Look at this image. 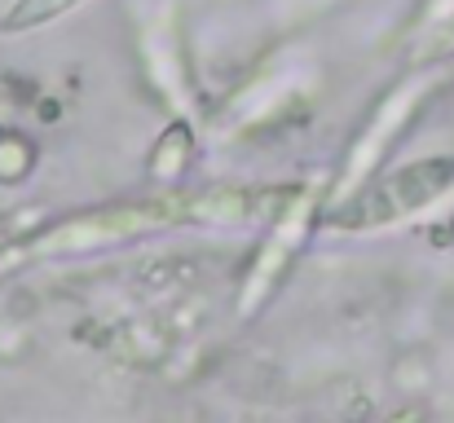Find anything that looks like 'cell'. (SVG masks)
<instances>
[{
  "label": "cell",
  "instance_id": "cell-3",
  "mask_svg": "<svg viewBox=\"0 0 454 423\" xmlns=\"http://www.w3.org/2000/svg\"><path fill=\"white\" fill-rule=\"evenodd\" d=\"M80 4H89V0H13V4L0 13V27L13 31V35H22V31H35V27H44V22H58L62 13H71V9H80Z\"/></svg>",
  "mask_w": 454,
  "mask_h": 423
},
{
  "label": "cell",
  "instance_id": "cell-2",
  "mask_svg": "<svg viewBox=\"0 0 454 423\" xmlns=\"http://www.w3.org/2000/svg\"><path fill=\"white\" fill-rule=\"evenodd\" d=\"M168 221H190L185 216V199H154V203H120V208H98L84 212L75 221L53 225L49 234L35 239L40 256H58V252H84V247H102V243H120V239H137L146 230H159Z\"/></svg>",
  "mask_w": 454,
  "mask_h": 423
},
{
  "label": "cell",
  "instance_id": "cell-1",
  "mask_svg": "<svg viewBox=\"0 0 454 423\" xmlns=\"http://www.w3.org/2000/svg\"><path fill=\"white\" fill-rule=\"evenodd\" d=\"M454 185V159H415L406 168H393L384 176H375L371 185H362L353 199H344L326 221L335 230H380L393 221H406L411 212L437 203Z\"/></svg>",
  "mask_w": 454,
  "mask_h": 423
}]
</instances>
